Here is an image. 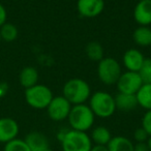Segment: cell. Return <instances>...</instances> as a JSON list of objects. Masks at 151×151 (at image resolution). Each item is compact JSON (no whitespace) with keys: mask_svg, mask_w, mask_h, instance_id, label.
I'll use <instances>...</instances> for the list:
<instances>
[{"mask_svg":"<svg viewBox=\"0 0 151 151\" xmlns=\"http://www.w3.org/2000/svg\"><path fill=\"white\" fill-rule=\"evenodd\" d=\"M112 138H113V136H112L110 129L103 125L94 127L90 134V139L92 141V144L101 145V146H107Z\"/></svg>","mask_w":151,"mask_h":151,"instance_id":"cell-16","label":"cell"},{"mask_svg":"<svg viewBox=\"0 0 151 151\" xmlns=\"http://www.w3.org/2000/svg\"><path fill=\"white\" fill-rule=\"evenodd\" d=\"M25 101L31 108L36 110L47 109L54 95L48 86L42 84H36L30 88L25 89Z\"/></svg>","mask_w":151,"mask_h":151,"instance_id":"cell-4","label":"cell"},{"mask_svg":"<svg viewBox=\"0 0 151 151\" xmlns=\"http://www.w3.org/2000/svg\"><path fill=\"white\" fill-rule=\"evenodd\" d=\"M24 140L31 151H45L50 148L48 138L40 132H30Z\"/></svg>","mask_w":151,"mask_h":151,"instance_id":"cell-13","label":"cell"},{"mask_svg":"<svg viewBox=\"0 0 151 151\" xmlns=\"http://www.w3.org/2000/svg\"><path fill=\"white\" fill-rule=\"evenodd\" d=\"M143 84H151V58H145L142 67L139 70Z\"/></svg>","mask_w":151,"mask_h":151,"instance_id":"cell-23","label":"cell"},{"mask_svg":"<svg viewBox=\"0 0 151 151\" xmlns=\"http://www.w3.org/2000/svg\"><path fill=\"white\" fill-rule=\"evenodd\" d=\"M67 120L70 129L86 132L92 128L95 121V115L86 104L75 105L71 107Z\"/></svg>","mask_w":151,"mask_h":151,"instance_id":"cell-1","label":"cell"},{"mask_svg":"<svg viewBox=\"0 0 151 151\" xmlns=\"http://www.w3.org/2000/svg\"><path fill=\"white\" fill-rule=\"evenodd\" d=\"M20 127L18 122L11 117L0 118V143L6 144L18 138Z\"/></svg>","mask_w":151,"mask_h":151,"instance_id":"cell-10","label":"cell"},{"mask_svg":"<svg viewBox=\"0 0 151 151\" xmlns=\"http://www.w3.org/2000/svg\"><path fill=\"white\" fill-rule=\"evenodd\" d=\"M67 130H68V128H62V129H59L58 132H57V140L59 141V142L61 143V141L64 139L65 134H66Z\"/></svg>","mask_w":151,"mask_h":151,"instance_id":"cell-29","label":"cell"},{"mask_svg":"<svg viewBox=\"0 0 151 151\" xmlns=\"http://www.w3.org/2000/svg\"><path fill=\"white\" fill-rule=\"evenodd\" d=\"M145 57L142 54V52L137 49H129L124 53L122 57V62L123 65L128 71H136L139 73V70L142 67L144 63Z\"/></svg>","mask_w":151,"mask_h":151,"instance_id":"cell-11","label":"cell"},{"mask_svg":"<svg viewBox=\"0 0 151 151\" xmlns=\"http://www.w3.org/2000/svg\"><path fill=\"white\" fill-rule=\"evenodd\" d=\"M142 127L151 136V110H148L142 118Z\"/></svg>","mask_w":151,"mask_h":151,"instance_id":"cell-25","label":"cell"},{"mask_svg":"<svg viewBox=\"0 0 151 151\" xmlns=\"http://www.w3.org/2000/svg\"><path fill=\"white\" fill-rule=\"evenodd\" d=\"M19 81L22 87L25 89L30 88L38 84V71L33 66H26L20 71Z\"/></svg>","mask_w":151,"mask_h":151,"instance_id":"cell-15","label":"cell"},{"mask_svg":"<svg viewBox=\"0 0 151 151\" xmlns=\"http://www.w3.org/2000/svg\"><path fill=\"white\" fill-rule=\"evenodd\" d=\"M121 66L115 58L104 57L97 65V76L105 85H114L121 76Z\"/></svg>","mask_w":151,"mask_h":151,"instance_id":"cell-6","label":"cell"},{"mask_svg":"<svg viewBox=\"0 0 151 151\" xmlns=\"http://www.w3.org/2000/svg\"><path fill=\"white\" fill-rule=\"evenodd\" d=\"M45 151H55V150H53V149H51V148H48V149H46Z\"/></svg>","mask_w":151,"mask_h":151,"instance_id":"cell-32","label":"cell"},{"mask_svg":"<svg viewBox=\"0 0 151 151\" xmlns=\"http://www.w3.org/2000/svg\"><path fill=\"white\" fill-rule=\"evenodd\" d=\"M63 96L71 104V106L85 104L91 96L89 84L83 79L75 78L68 80L63 86Z\"/></svg>","mask_w":151,"mask_h":151,"instance_id":"cell-2","label":"cell"},{"mask_svg":"<svg viewBox=\"0 0 151 151\" xmlns=\"http://www.w3.org/2000/svg\"><path fill=\"white\" fill-rule=\"evenodd\" d=\"M6 20H7V12L5 9V7L0 3V27L4 23H6Z\"/></svg>","mask_w":151,"mask_h":151,"instance_id":"cell-26","label":"cell"},{"mask_svg":"<svg viewBox=\"0 0 151 151\" xmlns=\"http://www.w3.org/2000/svg\"><path fill=\"white\" fill-rule=\"evenodd\" d=\"M86 55L90 60L92 61H99L104 58V48L99 42H90L86 46Z\"/></svg>","mask_w":151,"mask_h":151,"instance_id":"cell-20","label":"cell"},{"mask_svg":"<svg viewBox=\"0 0 151 151\" xmlns=\"http://www.w3.org/2000/svg\"><path fill=\"white\" fill-rule=\"evenodd\" d=\"M134 151H150L147 143H136L134 145Z\"/></svg>","mask_w":151,"mask_h":151,"instance_id":"cell-27","label":"cell"},{"mask_svg":"<svg viewBox=\"0 0 151 151\" xmlns=\"http://www.w3.org/2000/svg\"><path fill=\"white\" fill-rule=\"evenodd\" d=\"M119 92L128 93V94H136L143 85V81L141 79L139 73L136 71H128L122 73L119 80L116 83Z\"/></svg>","mask_w":151,"mask_h":151,"instance_id":"cell-8","label":"cell"},{"mask_svg":"<svg viewBox=\"0 0 151 151\" xmlns=\"http://www.w3.org/2000/svg\"><path fill=\"white\" fill-rule=\"evenodd\" d=\"M3 151H31L28 145L26 144L25 140L16 138L11 142L4 144Z\"/></svg>","mask_w":151,"mask_h":151,"instance_id":"cell-22","label":"cell"},{"mask_svg":"<svg viewBox=\"0 0 151 151\" xmlns=\"http://www.w3.org/2000/svg\"><path fill=\"white\" fill-rule=\"evenodd\" d=\"M149 137L150 136L147 134V132L142 126L137 128L134 132V140L136 141V143H146Z\"/></svg>","mask_w":151,"mask_h":151,"instance_id":"cell-24","label":"cell"},{"mask_svg":"<svg viewBox=\"0 0 151 151\" xmlns=\"http://www.w3.org/2000/svg\"><path fill=\"white\" fill-rule=\"evenodd\" d=\"M138 105L146 111L151 110V84H143L136 93Z\"/></svg>","mask_w":151,"mask_h":151,"instance_id":"cell-19","label":"cell"},{"mask_svg":"<svg viewBox=\"0 0 151 151\" xmlns=\"http://www.w3.org/2000/svg\"><path fill=\"white\" fill-rule=\"evenodd\" d=\"M105 9L104 0H78L77 9L84 18H95L103 13Z\"/></svg>","mask_w":151,"mask_h":151,"instance_id":"cell-9","label":"cell"},{"mask_svg":"<svg viewBox=\"0 0 151 151\" xmlns=\"http://www.w3.org/2000/svg\"><path fill=\"white\" fill-rule=\"evenodd\" d=\"M134 143L124 136H116L107 145L109 151H134Z\"/></svg>","mask_w":151,"mask_h":151,"instance_id":"cell-17","label":"cell"},{"mask_svg":"<svg viewBox=\"0 0 151 151\" xmlns=\"http://www.w3.org/2000/svg\"><path fill=\"white\" fill-rule=\"evenodd\" d=\"M114 99H115L116 109L120 110L122 112L132 111L139 106L136 94L118 92V94H116V96H114Z\"/></svg>","mask_w":151,"mask_h":151,"instance_id":"cell-14","label":"cell"},{"mask_svg":"<svg viewBox=\"0 0 151 151\" xmlns=\"http://www.w3.org/2000/svg\"><path fill=\"white\" fill-rule=\"evenodd\" d=\"M89 107L95 117L109 118L115 113L116 105L113 95L105 91H96L89 99Z\"/></svg>","mask_w":151,"mask_h":151,"instance_id":"cell-3","label":"cell"},{"mask_svg":"<svg viewBox=\"0 0 151 151\" xmlns=\"http://www.w3.org/2000/svg\"><path fill=\"white\" fill-rule=\"evenodd\" d=\"M62 151H90L93 144L87 132L68 129L61 141Z\"/></svg>","mask_w":151,"mask_h":151,"instance_id":"cell-5","label":"cell"},{"mask_svg":"<svg viewBox=\"0 0 151 151\" xmlns=\"http://www.w3.org/2000/svg\"><path fill=\"white\" fill-rule=\"evenodd\" d=\"M90 151H109L107 146H101V145H93Z\"/></svg>","mask_w":151,"mask_h":151,"instance_id":"cell-30","label":"cell"},{"mask_svg":"<svg viewBox=\"0 0 151 151\" xmlns=\"http://www.w3.org/2000/svg\"><path fill=\"white\" fill-rule=\"evenodd\" d=\"M18 35H19V31H18V28L14 24L6 22L0 27L1 40H4L6 42H12L17 40Z\"/></svg>","mask_w":151,"mask_h":151,"instance_id":"cell-21","label":"cell"},{"mask_svg":"<svg viewBox=\"0 0 151 151\" xmlns=\"http://www.w3.org/2000/svg\"><path fill=\"white\" fill-rule=\"evenodd\" d=\"M71 107H73L71 104L63 95L54 96L47 107V113H48L50 119L53 121H63V120L67 119Z\"/></svg>","mask_w":151,"mask_h":151,"instance_id":"cell-7","label":"cell"},{"mask_svg":"<svg viewBox=\"0 0 151 151\" xmlns=\"http://www.w3.org/2000/svg\"><path fill=\"white\" fill-rule=\"evenodd\" d=\"M147 145H148V147H149V150L151 151V136L148 138V140H147Z\"/></svg>","mask_w":151,"mask_h":151,"instance_id":"cell-31","label":"cell"},{"mask_svg":"<svg viewBox=\"0 0 151 151\" xmlns=\"http://www.w3.org/2000/svg\"><path fill=\"white\" fill-rule=\"evenodd\" d=\"M0 42H1V36H0Z\"/></svg>","mask_w":151,"mask_h":151,"instance_id":"cell-33","label":"cell"},{"mask_svg":"<svg viewBox=\"0 0 151 151\" xmlns=\"http://www.w3.org/2000/svg\"><path fill=\"white\" fill-rule=\"evenodd\" d=\"M134 21L139 26H149L151 24V0H140L134 9Z\"/></svg>","mask_w":151,"mask_h":151,"instance_id":"cell-12","label":"cell"},{"mask_svg":"<svg viewBox=\"0 0 151 151\" xmlns=\"http://www.w3.org/2000/svg\"><path fill=\"white\" fill-rule=\"evenodd\" d=\"M9 91V85L5 82L0 83V99H2L3 96H5Z\"/></svg>","mask_w":151,"mask_h":151,"instance_id":"cell-28","label":"cell"},{"mask_svg":"<svg viewBox=\"0 0 151 151\" xmlns=\"http://www.w3.org/2000/svg\"><path fill=\"white\" fill-rule=\"evenodd\" d=\"M134 44L140 47L151 46V28L149 26H139L132 33Z\"/></svg>","mask_w":151,"mask_h":151,"instance_id":"cell-18","label":"cell"}]
</instances>
